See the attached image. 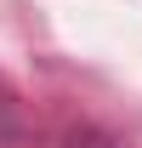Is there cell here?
<instances>
[{"mask_svg":"<svg viewBox=\"0 0 142 148\" xmlns=\"http://www.w3.org/2000/svg\"><path fill=\"white\" fill-rule=\"evenodd\" d=\"M68 148H125V143H119V137H108V131H74Z\"/></svg>","mask_w":142,"mask_h":148,"instance_id":"cell-1","label":"cell"}]
</instances>
